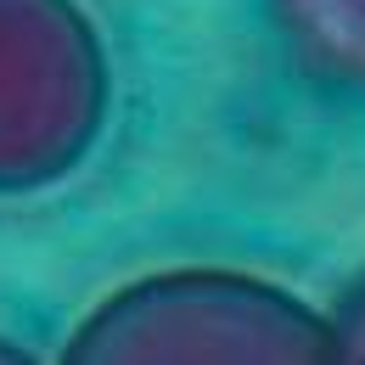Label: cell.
I'll use <instances>...</instances> for the list:
<instances>
[{"mask_svg": "<svg viewBox=\"0 0 365 365\" xmlns=\"http://www.w3.org/2000/svg\"><path fill=\"white\" fill-rule=\"evenodd\" d=\"M68 365H331L337 326L287 281L175 264L118 281L62 343Z\"/></svg>", "mask_w": 365, "mask_h": 365, "instance_id": "1", "label": "cell"}, {"mask_svg": "<svg viewBox=\"0 0 365 365\" xmlns=\"http://www.w3.org/2000/svg\"><path fill=\"white\" fill-rule=\"evenodd\" d=\"M113 118V51L85 0H0V197L85 169Z\"/></svg>", "mask_w": 365, "mask_h": 365, "instance_id": "2", "label": "cell"}, {"mask_svg": "<svg viewBox=\"0 0 365 365\" xmlns=\"http://www.w3.org/2000/svg\"><path fill=\"white\" fill-rule=\"evenodd\" d=\"M270 6L309 79L365 91V0H270Z\"/></svg>", "mask_w": 365, "mask_h": 365, "instance_id": "3", "label": "cell"}, {"mask_svg": "<svg viewBox=\"0 0 365 365\" xmlns=\"http://www.w3.org/2000/svg\"><path fill=\"white\" fill-rule=\"evenodd\" d=\"M331 326H337V360L365 365V281L343 292V304L331 309Z\"/></svg>", "mask_w": 365, "mask_h": 365, "instance_id": "4", "label": "cell"}, {"mask_svg": "<svg viewBox=\"0 0 365 365\" xmlns=\"http://www.w3.org/2000/svg\"><path fill=\"white\" fill-rule=\"evenodd\" d=\"M29 360H34V354H29L23 343H11V337L0 331V365H29Z\"/></svg>", "mask_w": 365, "mask_h": 365, "instance_id": "5", "label": "cell"}]
</instances>
